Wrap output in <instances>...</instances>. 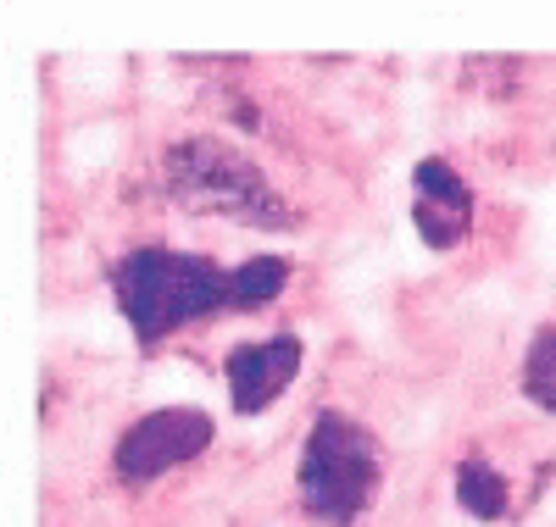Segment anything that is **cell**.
Listing matches in <instances>:
<instances>
[{"label":"cell","instance_id":"cell-6","mask_svg":"<svg viewBox=\"0 0 556 527\" xmlns=\"http://www.w3.org/2000/svg\"><path fill=\"white\" fill-rule=\"evenodd\" d=\"M301 377V339L295 333H273V339H251L223 356V383L235 416H262L278 395Z\"/></svg>","mask_w":556,"mask_h":527},{"label":"cell","instance_id":"cell-5","mask_svg":"<svg viewBox=\"0 0 556 527\" xmlns=\"http://www.w3.org/2000/svg\"><path fill=\"white\" fill-rule=\"evenodd\" d=\"M412 228L429 250H456L473 233V189L445 156L412 167Z\"/></svg>","mask_w":556,"mask_h":527},{"label":"cell","instance_id":"cell-1","mask_svg":"<svg viewBox=\"0 0 556 527\" xmlns=\"http://www.w3.org/2000/svg\"><path fill=\"white\" fill-rule=\"evenodd\" d=\"M112 300L134 327V339L156 350L178 327L206 322L217 311H240V272H228L195 250L139 245L112 267Z\"/></svg>","mask_w":556,"mask_h":527},{"label":"cell","instance_id":"cell-7","mask_svg":"<svg viewBox=\"0 0 556 527\" xmlns=\"http://www.w3.org/2000/svg\"><path fill=\"white\" fill-rule=\"evenodd\" d=\"M451 484H456V505L468 511V516H479V522H501L506 516V477L490 461L468 455V461L451 472Z\"/></svg>","mask_w":556,"mask_h":527},{"label":"cell","instance_id":"cell-3","mask_svg":"<svg viewBox=\"0 0 556 527\" xmlns=\"http://www.w3.org/2000/svg\"><path fill=\"white\" fill-rule=\"evenodd\" d=\"M384 489V450L345 411H317L301 445L295 494L301 511L323 527H356Z\"/></svg>","mask_w":556,"mask_h":527},{"label":"cell","instance_id":"cell-4","mask_svg":"<svg viewBox=\"0 0 556 527\" xmlns=\"http://www.w3.org/2000/svg\"><path fill=\"white\" fill-rule=\"evenodd\" d=\"M212 416L201 406H162V411H146L139 422L123 427V439L112 450V472L123 477L128 489H146L156 477H167L173 466L195 461L212 450Z\"/></svg>","mask_w":556,"mask_h":527},{"label":"cell","instance_id":"cell-8","mask_svg":"<svg viewBox=\"0 0 556 527\" xmlns=\"http://www.w3.org/2000/svg\"><path fill=\"white\" fill-rule=\"evenodd\" d=\"M523 395L529 406L551 411L556 416V322L540 327L529 339V356H523Z\"/></svg>","mask_w":556,"mask_h":527},{"label":"cell","instance_id":"cell-2","mask_svg":"<svg viewBox=\"0 0 556 527\" xmlns=\"http://www.w3.org/2000/svg\"><path fill=\"white\" fill-rule=\"evenodd\" d=\"M162 183H167L173 206H184L190 217H228L256 233L301 228L290 201L278 195L273 178L256 167V156H245L235 139H217V133L173 139L162 156Z\"/></svg>","mask_w":556,"mask_h":527}]
</instances>
